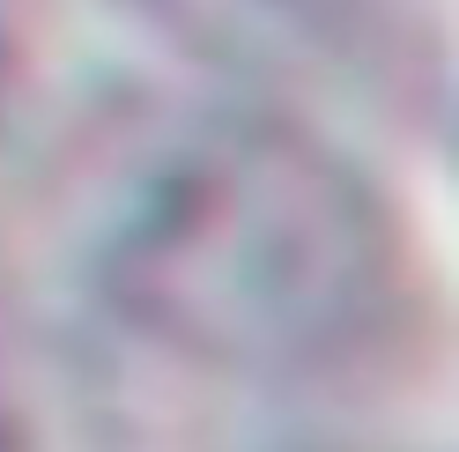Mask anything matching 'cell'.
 <instances>
[{
  "mask_svg": "<svg viewBox=\"0 0 459 452\" xmlns=\"http://www.w3.org/2000/svg\"><path fill=\"white\" fill-rule=\"evenodd\" d=\"M341 186L274 141H208L193 163H156L141 222L119 245L141 274V312L156 326H200L215 342H304V297L349 290L356 260Z\"/></svg>",
  "mask_w": 459,
  "mask_h": 452,
  "instance_id": "cell-1",
  "label": "cell"
}]
</instances>
